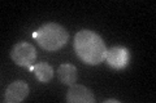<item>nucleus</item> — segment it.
Masks as SVG:
<instances>
[{
  "label": "nucleus",
  "mask_w": 156,
  "mask_h": 103,
  "mask_svg": "<svg viewBox=\"0 0 156 103\" xmlns=\"http://www.w3.org/2000/svg\"><path fill=\"white\" fill-rule=\"evenodd\" d=\"M104 61L113 70H122L130 62V52L125 47H120V45L112 47L109 49H107Z\"/></svg>",
  "instance_id": "obj_4"
},
{
  "label": "nucleus",
  "mask_w": 156,
  "mask_h": 103,
  "mask_svg": "<svg viewBox=\"0 0 156 103\" xmlns=\"http://www.w3.org/2000/svg\"><path fill=\"white\" fill-rule=\"evenodd\" d=\"M104 103H120V101H117V99H105Z\"/></svg>",
  "instance_id": "obj_9"
},
{
  "label": "nucleus",
  "mask_w": 156,
  "mask_h": 103,
  "mask_svg": "<svg viewBox=\"0 0 156 103\" xmlns=\"http://www.w3.org/2000/svg\"><path fill=\"white\" fill-rule=\"evenodd\" d=\"M74 52L78 58L90 66H96L104 62L107 47L99 35L91 30H81L74 36Z\"/></svg>",
  "instance_id": "obj_1"
},
{
  "label": "nucleus",
  "mask_w": 156,
  "mask_h": 103,
  "mask_svg": "<svg viewBox=\"0 0 156 103\" xmlns=\"http://www.w3.org/2000/svg\"><path fill=\"white\" fill-rule=\"evenodd\" d=\"M66 101L69 103H94L95 97L91 89L85 85L73 84L66 93Z\"/></svg>",
  "instance_id": "obj_6"
},
{
  "label": "nucleus",
  "mask_w": 156,
  "mask_h": 103,
  "mask_svg": "<svg viewBox=\"0 0 156 103\" xmlns=\"http://www.w3.org/2000/svg\"><path fill=\"white\" fill-rule=\"evenodd\" d=\"M34 75L41 82H48L53 77V68L47 62H39L34 66Z\"/></svg>",
  "instance_id": "obj_8"
},
{
  "label": "nucleus",
  "mask_w": 156,
  "mask_h": 103,
  "mask_svg": "<svg viewBox=\"0 0 156 103\" xmlns=\"http://www.w3.org/2000/svg\"><path fill=\"white\" fill-rule=\"evenodd\" d=\"M29 95V85L22 80H16L8 85L3 94V102L18 103Z\"/></svg>",
  "instance_id": "obj_5"
},
{
  "label": "nucleus",
  "mask_w": 156,
  "mask_h": 103,
  "mask_svg": "<svg viewBox=\"0 0 156 103\" xmlns=\"http://www.w3.org/2000/svg\"><path fill=\"white\" fill-rule=\"evenodd\" d=\"M11 58L16 65L30 68L37 60V50L30 43L20 41L12 48Z\"/></svg>",
  "instance_id": "obj_3"
},
{
  "label": "nucleus",
  "mask_w": 156,
  "mask_h": 103,
  "mask_svg": "<svg viewBox=\"0 0 156 103\" xmlns=\"http://www.w3.org/2000/svg\"><path fill=\"white\" fill-rule=\"evenodd\" d=\"M33 36L37 39V43L41 48L48 52H53L65 45L69 39V34L61 24L50 22L42 24L38 31L33 34Z\"/></svg>",
  "instance_id": "obj_2"
},
{
  "label": "nucleus",
  "mask_w": 156,
  "mask_h": 103,
  "mask_svg": "<svg viewBox=\"0 0 156 103\" xmlns=\"http://www.w3.org/2000/svg\"><path fill=\"white\" fill-rule=\"evenodd\" d=\"M57 75L62 84L72 86L77 81V68L70 63H62L57 70Z\"/></svg>",
  "instance_id": "obj_7"
}]
</instances>
